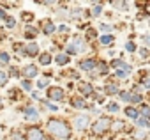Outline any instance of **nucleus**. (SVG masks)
<instances>
[{"instance_id":"603ef678","label":"nucleus","mask_w":150,"mask_h":140,"mask_svg":"<svg viewBox=\"0 0 150 140\" xmlns=\"http://www.w3.org/2000/svg\"><path fill=\"white\" fill-rule=\"evenodd\" d=\"M46 140H55V138H51V136H48V138H46Z\"/></svg>"},{"instance_id":"412c9836","label":"nucleus","mask_w":150,"mask_h":140,"mask_svg":"<svg viewBox=\"0 0 150 140\" xmlns=\"http://www.w3.org/2000/svg\"><path fill=\"white\" fill-rule=\"evenodd\" d=\"M51 60H53V59H51V55H50L48 51L39 53V62H41L42 66H50V64H51Z\"/></svg>"},{"instance_id":"79ce46f5","label":"nucleus","mask_w":150,"mask_h":140,"mask_svg":"<svg viewBox=\"0 0 150 140\" xmlns=\"http://www.w3.org/2000/svg\"><path fill=\"white\" fill-rule=\"evenodd\" d=\"M9 76H20V71H18V67H14V66H11L9 67Z\"/></svg>"},{"instance_id":"a19ab883","label":"nucleus","mask_w":150,"mask_h":140,"mask_svg":"<svg viewBox=\"0 0 150 140\" xmlns=\"http://www.w3.org/2000/svg\"><path fill=\"white\" fill-rule=\"evenodd\" d=\"M9 98H11V99H14V98L18 99V98H20V89H11V91H9Z\"/></svg>"},{"instance_id":"3c124183","label":"nucleus","mask_w":150,"mask_h":140,"mask_svg":"<svg viewBox=\"0 0 150 140\" xmlns=\"http://www.w3.org/2000/svg\"><path fill=\"white\" fill-rule=\"evenodd\" d=\"M58 30H60V32H69V27H67V25H60Z\"/></svg>"},{"instance_id":"e433bc0d","label":"nucleus","mask_w":150,"mask_h":140,"mask_svg":"<svg viewBox=\"0 0 150 140\" xmlns=\"http://www.w3.org/2000/svg\"><path fill=\"white\" fill-rule=\"evenodd\" d=\"M139 57H141L143 60H146V59L150 57V50H148V48H139Z\"/></svg>"},{"instance_id":"0eeeda50","label":"nucleus","mask_w":150,"mask_h":140,"mask_svg":"<svg viewBox=\"0 0 150 140\" xmlns=\"http://www.w3.org/2000/svg\"><path fill=\"white\" fill-rule=\"evenodd\" d=\"M69 43L74 46V50H76L78 53H81V51H87V39H85L83 36H74V37H72Z\"/></svg>"},{"instance_id":"f03ea898","label":"nucleus","mask_w":150,"mask_h":140,"mask_svg":"<svg viewBox=\"0 0 150 140\" xmlns=\"http://www.w3.org/2000/svg\"><path fill=\"white\" fill-rule=\"evenodd\" d=\"M111 121H113V119H110L108 115H101L97 121H94V122L90 124L92 133H94L96 136H101V135L108 133V131H110V128H111Z\"/></svg>"},{"instance_id":"5701e85b","label":"nucleus","mask_w":150,"mask_h":140,"mask_svg":"<svg viewBox=\"0 0 150 140\" xmlns=\"http://www.w3.org/2000/svg\"><path fill=\"white\" fill-rule=\"evenodd\" d=\"M141 101H143V96H141L139 92L131 91V101H129V103H131V106H132V105H138V103H141Z\"/></svg>"},{"instance_id":"f257e3e1","label":"nucleus","mask_w":150,"mask_h":140,"mask_svg":"<svg viewBox=\"0 0 150 140\" xmlns=\"http://www.w3.org/2000/svg\"><path fill=\"white\" fill-rule=\"evenodd\" d=\"M46 131L51 135V138L55 140H69L72 136V129L69 126V122H65L64 119H57L51 117L46 122Z\"/></svg>"},{"instance_id":"473e14b6","label":"nucleus","mask_w":150,"mask_h":140,"mask_svg":"<svg viewBox=\"0 0 150 140\" xmlns=\"http://www.w3.org/2000/svg\"><path fill=\"white\" fill-rule=\"evenodd\" d=\"M7 82H9V75L6 73V71H0V85H7Z\"/></svg>"},{"instance_id":"6e6552de","label":"nucleus","mask_w":150,"mask_h":140,"mask_svg":"<svg viewBox=\"0 0 150 140\" xmlns=\"http://www.w3.org/2000/svg\"><path fill=\"white\" fill-rule=\"evenodd\" d=\"M21 75H23V80H32V78H35L39 75V69H37V66L28 64V66H23Z\"/></svg>"},{"instance_id":"1a4fd4ad","label":"nucleus","mask_w":150,"mask_h":140,"mask_svg":"<svg viewBox=\"0 0 150 140\" xmlns=\"http://www.w3.org/2000/svg\"><path fill=\"white\" fill-rule=\"evenodd\" d=\"M78 89H80V92H81V98H92L94 94H96V91H94V85L90 84V82H80V85H78Z\"/></svg>"},{"instance_id":"2f4dec72","label":"nucleus","mask_w":150,"mask_h":140,"mask_svg":"<svg viewBox=\"0 0 150 140\" xmlns=\"http://www.w3.org/2000/svg\"><path fill=\"white\" fill-rule=\"evenodd\" d=\"M21 20H23L25 23H30V21L34 20V14L28 13V11H23V13H21Z\"/></svg>"},{"instance_id":"4468645a","label":"nucleus","mask_w":150,"mask_h":140,"mask_svg":"<svg viewBox=\"0 0 150 140\" xmlns=\"http://www.w3.org/2000/svg\"><path fill=\"white\" fill-rule=\"evenodd\" d=\"M104 92H106V96H118L120 89H118V85H117L115 82H110V84H106Z\"/></svg>"},{"instance_id":"58836bf2","label":"nucleus","mask_w":150,"mask_h":140,"mask_svg":"<svg viewBox=\"0 0 150 140\" xmlns=\"http://www.w3.org/2000/svg\"><path fill=\"white\" fill-rule=\"evenodd\" d=\"M21 89H25V91L30 92V89H32V82H30V80H21Z\"/></svg>"},{"instance_id":"c03bdc74","label":"nucleus","mask_w":150,"mask_h":140,"mask_svg":"<svg viewBox=\"0 0 150 140\" xmlns=\"http://www.w3.org/2000/svg\"><path fill=\"white\" fill-rule=\"evenodd\" d=\"M139 84H141V87H143V89H150V78H145V80H139Z\"/></svg>"},{"instance_id":"864d4df0","label":"nucleus","mask_w":150,"mask_h":140,"mask_svg":"<svg viewBox=\"0 0 150 140\" xmlns=\"http://www.w3.org/2000/svg\"><path fill=\"white\" fill-rule=\"evenodd\" d=\"M0 138H2V133H0Z\"/></svg>"},{"instance_id":"09e8293b","label":"nucleus","mask_w":150,"mask_h":140,"mask_svg":"<svg viewBox=\"0 0 150 140\" xmlns=\"http://www.w3.org/2000/svg\"><path fill=\"white\" fill-rule=\"evenodd\" d=\"M6 18H7V13H6L4 6H0V20H6Z\"/></svg>"},{"instance_id":"c756f323","label":"nucleus","mask_w":150,"mask_h":140,"mask_svg":"<svg viewBox=\"0 0 150 140\" xmlns=\"http://www.w3.org/2000/svg\"><path fill=\"white\" fill-rule=\"evenodd\" d=\"M118 98H120L122 101L129 103V101H131V91H120V92H118Z\"/></svg>"},{"instance_id":"5fc2aeb1","label":"nucleus","mask_w":150,"mask_h":140,"mask_svg":"<svg viewBox=\"0 0 150 140\" xmlns=\"http://www.w3.org/2000/svg\"><path fill=\"white\" fill-rule=\"evenodd\" d=\"M146 140H150V138H146Z\"/></svg>"},{"instance_id":"f8f14e48","label":"nucleus","mask_w":150,"mask_h":140,"mask_svg":"<svg viewBox=\"0 0 150 140\" xmlns=\"http://www.w3.org/2000/svg\"><path fill=\"white\" fill-rule=\"evenodd\" d=\"M41 30L44 32V36H51V34H55V30H57V25H55L53 21L46 20V21H42V25H41Z\"/></svg>"},{"instance_id":"20e7f679","label":"nucleus","mask_w":150,"mask_h":140,"mask_svg":"<svg viewBox=\"0 0 150 140\" xmlns=\"http://www.w3.org/2000/svg\"><path fill=\"white\" fill-rule=\"evenodd\" d=\"M46 96H48V101H58V103H62L65 99V91L62 87H50L48 92H46Z\"/></svg>"},{"instance_id":"4c0bfd02","label":"nucleus","mask_w":150,"mask_h":140,"mask_svg":"<svg viewBox=\"0 0 150 140\" xmlns=\"http://www.w3.org/2000/svg\"><path fill=\"white\" fill-rule=\"evenodd\" d=\"M11 140H27V138H25V135H21L20 131H13V135H11Z\"/></svg>"},{"instance_id":"72a5a7b5","label":"nucleus","mask_w":150,"mask_h":140,"mask_svg":"<svg viewBox=\"0 0 150 140\" xmlns=\"http://www.w3.org/2000/svg\"><path fill=\"white\" fill-rule=\"evenodd\" d=\"M90 14H92V16H99V14H103V4H96Z\"/></svg>"},{"instance_id":"a211bd4d","label":"nucleus","mask_w":150,"mask_h":140,"mask_svg":"<svg viewBox=\"0 0 150 140\" xmlns=\"http://www.w3.org/2000/svg\"><path fill=\"white\" fill-rule=\"evenodd\" d=\"M110 129L115 131V133H120V131L125 129V122L120 121V119H115V121H111V128H110Z\"/></svg>"},{"instance_id":"f3484780","label":"nucleus","mask_w":150,"mask_h":140,"mask_svg":"<svg viewBox=\"0 0 150 140\" xmlns=\"http://www.w3.org/2000/svg\"><path fill=\"white\" fill-rule=\"evenodd\" d=\"M97 39H99V44H103V46H110L111 43H115V36L113 34H103Z\"/></svg>"},{"instance_id":"8fccbe9b","label":"nucleus","mask_w":150,"mask_h":140,"mask_svg":"<svg viewBox=\"0 0 150 140\" xmlns=\"http://www.w3.org/2000/svg\"><path fill=\"white\" fill-rule=\"evenodd\" d=\"M32 98H34V99H41V92H39V91H34V92H32Z\"/></svg>"},{"instance_id":"423d86ee","label":"nucleus","mask_w":150,"mask_h":140,"mask_svg":"<svg viewBox=\"0 0 150 140\" xmlns=\"http://www.w3.org/2000/svg\"><path fill=\"white\" fill-rule=\"evenodd\" d=\"M80 69L81 71H87V73H94L97 69V60L94 57H88V59H83L80 62Z\"/></svg>"},{"instance_id":"7ed1b4c3","label":"nucleus","mask_w":150,"mask_h":140,"mask_svg":"<svg viewBox=\"0 0 150 140\" xmlns=\"http://www.w3.org/2000/svg\"><path fill=\"white\" fill-rule=\"evenodd\" d=\"M71 122H72V128L78 129V131H85V129H88L90 124H92L88 114H74Z\"/></svg>"},{"instance_id":"de8ad7c7","label":"nucleus","mask_w":150,"mask_h":140,"mask_svg":"<svg viewBox=\"0 0 150 140\" xmlns=\"http://www.w3.org/2000/svg\"><path fill=\"white\" fill-rule=\"evenodd\" d=\"M141 39H143V43H145L146 46H150V34H143Z\"/></svg>"},{"instance_id":"49530a36","label":"nucleus","mask_w":150,"mask_h":140,"mask_svg":"<svg viewBox=\"0 0 150 140\" xmlns=\"http://www.w3.org/2000/svg\"><path fill=\"white\" fill-rule=\"evenodd\" d=\"M99 29H101V30H103V32H110V30H111V29H113V27H111V25H110V23H103V25H101V27H99Z\"/></svg>"},{"instance_id":"c85d7f7f","label":"nucleus","mask_w":150,"mask_h":140,"mask_svg":"<svg viewBox=\"0 0 150 140\" xmlns=\"http://www.w3.org/2000/svg\"><path fill=\"white\" fill-rule=\"evenodd\" d=\"M115 78H118V80H127L129 78V73H125L124 71V69H117V71H115Z\"/></svg>"},{"instance_id":"bb28decb","label":"nucleus","mask_w":150,"mask_h":140,"mask_svg":"<svg viewBox=\"0 0 150 140\" xmlns=\"http://www.w3.org/2000/svg\"><path fill=\"white\" fill-rule=\"evenodd\" d=\"M42 101V106H46L48 110H51V112H58L60 108H58V105H55V103H51V101H48V99H41Z\"/></svg>"},{"instance_id":"7c9ffc66","label":"nucleus","mask_w":150,"mask_h":140,"mask_svg":"<svg viewBox=\"0 0 150 140\" xmlns=\"http://www.w3.org/2000/svg\"><path fill=\"white\" fill-rule=\"evenodd\" d=\"M106 110H108L110 114H117V112L120 110V106H118V103H115V101H111V103H108V106H106Z\"/></svg>"},{"instance_id":"f704fd0d","label":"nucleus","mask_w":150,"mask_h":140,"mask_svg":"<svg viewBox=\"0 0 150 140\" xmlns=\"http://www.w3.org/2000/svg\"><path fill=\"white\" fill-rule=\"evenodd\" d=\"M125 51H127V53H134V51H136V44H134L132 41H127V43H125Z\"/></svg>"},{"instance_id":"a18cd8bd","label":"nucleus","mask_w":150,"mask_h":140,"mask_svg":"<svg viewBox=\"0 0 150 140\" xmlns=\"http://www.w3.org/2000/svg\"><path fill=\"white\" fill-rule=\"evenodd\" d=\"M81 13H83L81 7H74V9H71V16H78V14H81Z\"/></svg>"},{"instance_id":"c9c22d12","label":"nucleus","mask_w":150,"mask_h":140,"mask_svg":"<svg viewBox=\"0 0 150 140\" xmlns=\"http://www.w3.org/2000/svg\"><path fill=\"white\" fill-rule=\"evenodd\" d=\"M94 37H97V30H96V29H87L85 39H94Z\"/></svg>"},{"instance_id":"6ab92c4d","label":"nucleus","mask_w":150,"mask_h":140,"mask_svg":"<svg viewBox=\"0 0 150 140\" xmlns=\"http://www.w3.org/2000/svg\"><path fill=\"white\" fill-rule=\"evenodd\" d=\"M37 34H39V30H37L35 27L27 25V29H25V37H27V39H35V37H37Z\"/></svg>"},{"instance_id":"37998d69","label":"nucleus","mask_w":150,"mask_h":140,"mask_svg":"<svg viewBox=\"0 0 150 140\" xmlns=\"http://www.w3.org/2000/svg\"><path fill=\"white\" fill-rule=\"evenodd\" d=\"M48 85H50V80H46V78H42V80L37 82V87H39V89H44V87H48Z\"/></svg>"},{"instance_id":"39448f33","label":"nucleus","mask_w":150,"mask_h":140,"mask_svg":"<svg viewBox=\"0 0 150 140\" xmlns=\"http://www.w3.org/2000/svg\"><path fill=\"white\" fill-rule=\"evenodd\" d=\"M25 138H27V140H46L48 136L44 135V131H42L39 126H30Z\"/></svg>"},{"instance_id":"9d476101","label":"nucleus","mask_w":150,"mask_h":140,"mask_svg":"<svg viewBox=\"0 0 150 140\" xmlns=\"http://www.w3.org/2000/svg\"><path fill=\"white\" fill-rule=\"evenodd\" d=\"M69 105H71L72 108H76V110H85V108H88L87 99L81 98V96H72V98L69 99Z\"/></svg>"},{"instance_id":"ddd939ff","label":"nucleus","mask_w":150,"mask_h":140,"mask_svg":"<svg viewBox=\"0 0 150 140\" xmlns=\"http://www.w3.org/2000/svg\"><path fill=\"white\" fill-rule=\"evenodd\" d=\"M25 55H28V57H39V46H37V43H28L27 46H25Z\"/></svg>"},{"instance_id":"a878e982","label":"nucleus","mask_w":150,"mask_h":140,"mask_svg":"<svg viewBox=\"0 0 150 140\" xmlns=\"http://www.w3.org/2000/svg\"><path fill=\"white\" fill-rule=\"evenodd\" d=\"M124 64H125V62H124L122 59H113V60L110 62V67L117 71V69H122V66H124Z\"/></svg>"},{"instance_id":"cd10ccee","label":"nucleus","mask_w":150,"mask_h":140,"mask_svg":"<svg viewBox=\"0 0 150 140\" xmlns=\"http://www.w3.org/2000/svg\"><path fill=\"white\" fill-rule=\"evenodd\" d=\"M16 25H18V23H16V18H14V16H7V18H6V27H7V29L13 30V29H16Z\"/></svg>"},{"instance_id":"2eb2a0df","label":"nucleus","mask_w":150,"mask_h":140,"mask_svg":"<svg viewBox=\"0 0 150 140\" xmlns=\"http://www.w3.org/2000/svg\"><path fill=\"white\" fill-rule=\"evenodd\" d=\"M69 60H71V57H69L65 51H58V53H57V57H55V62H57L58 66H67V64H69Z\"/></svg>"},{"instance_id":"ea45409f","label":"nucleus","mask_w":150,"mask_h":140,"mask_svg":"<svg viewBox=\"0 0 150 140\" xmlns=\"http://www.w3.org/2000/svg\"><path fill=\"white\" fill-rule=\"evenodd\" d=\"M0 62H2V64H9V53L0 51Z\"/></svg>"},{"instance_id":"4be33fe9","label":"nucleus","mask_w":150,"mask_h":140,"mask_svg":"<svg viewBox=\"0 0 150 140\" xmlns=\"http://www.w3.org/2000/svg\"><path fill=\"white\" fill-rule=\"evenodd\" d=\"M136 126H138V128H139V129H148V126H150V121H148V119H145V117H141V115H139V117H138V119H136Z\"/></svg>"},{"instance_id":"9b49d317","label":"nucleus","mask_w":150,"mask_h":140,"mask_svg":"<svg viewBox=\"0 0 150 140\" xmlns=\"http://www.w3.org/2000/svg\"><path fill=\"white\" fill-rule=\"evenodd\" d=\"M23 115H25V119L30 121V122H37V121H39V112H37L35 106H25V108H23Z\"/></svg>"},{"instance_id":"dca6fc26","label":"nucleus","mask_w":150,"mask_h":140,"mask_svg":"<svg viewBox=\"0 0 150 140\" xmlns=\"http://www.w3.org/2000/svg\"><path fill=\"white\" fill-rule=\"evenodd\" d=\"M124 114H125V117H129V119H138L139 117V112H138V108L136 106H131V105H127L125 108H124Z\"/></svg>"},{"instance_id":"aec40b11","label":"nucleus","mask_w":150,"mask_h":140,"mask_svg":"<svg viewBox=\"0 0 150 140\" xmlns=\"http://www.w3.org/2000/svg\"><path fill=\"white\" fill-rule=\"evenodd\" d=\"M97 71H99V75H108L110 73V64L108 62H104V60H101V62H97Z\"/></svg>"},{"instance_id":"393cba45","label":"nucleus","mask_w":150,"mask_h":140,"mask_svg":"<svg viewBox=\"0 0 150 140\" xmlns=\"http://www.w3.org/2000/svg\"><path fill=\"white\" fill-rule=\"evenodd\" d=\"M138 112H139V115H141V117L150 119V106H148V105H141V106L138 108Z\"/></svg>"},{"instance_id":"b1692460","label":"nucleus","mask_w":150,"mask_h":140,"mask_svg":"<svg viewBox=\"0 0 150 140\" xmlns=\"http://www.w3.org/2000/svg\"><path fill=\"white\" fill-rule=\"evenodd\" d=\"M132 136H134L136 140H146V138H148V133H146V129H139V128H138V129L132 133Z\"/></svg>"}]
</instances>
